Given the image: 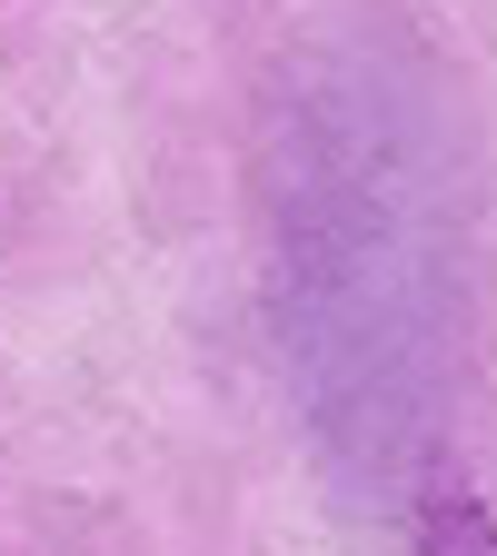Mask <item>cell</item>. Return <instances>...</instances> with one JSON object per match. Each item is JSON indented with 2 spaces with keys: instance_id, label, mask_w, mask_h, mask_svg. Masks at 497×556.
<instances>
[{
  "instance_id": "1",
  "label": "cell",
  "mask_w": 497,
  "mask_h": 556,
  "mask_svg": "<svg viewBox=\"0 0 497 556\" xmlns=\"http://www.w3.org/2000/svg\"><path fill=\"white\" fill-rule=\"evenodd\" d=\"M418 556H497V517L477 497H428L418 507Z\"/></svg>"
}]
</instances>
